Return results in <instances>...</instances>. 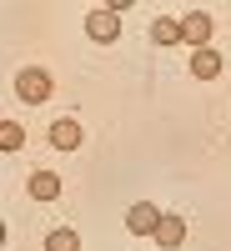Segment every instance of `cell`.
Returning a JSON list of instances; mask_svg holds the SVG:
<instances>
[{
  "label": "cell",
  "instance_id": "6da1fadb",
  "mask_svg": "<svg viewBox=\"0 0 231 251\" xmlns=\"http://www.w3.org/2000/svg\"><path fill=\"white\" fill-rule=\"evenodd\" d=\"M15 91H20V100H30V106H40V100H51V71H40V66L20 71Z\"/></svg>",
  "mask_w": 231,
  "mask_h": 251
},
{
  "label": "cell",
  "instance_id": "7a4b0ae2",
  "mask_svg": "<svg viewBox=\"0 0 231 251\" xmlns=\"http://www.w3.org/2000/svg\"><path fill=\"white\" fill-rule=\"evenodd\" d=\"M161 216H166V211H156L151 201H136L131 211H126V226H131L136 236H156V226H161Z\"/></svg>",
  "mask_w": 231,
  "mask_h": 251
},
{
  "label": "cell",
  "instance_id": "3957f363",
  "mask_svg": "<svg viewBox=\"0 0 231 251\" xmlns=\"http://www.w3.org/2000/svg\"><path fill=\"white\" fill-rule=\"evenodd\" d=\"M80 141H86V131H80L76 116H60V121L51 126V146H55V151H76Z\"/></svg>",
  "mask_w": 231,
  "mask_h": 251
},
{
  "label": "cell",
  "instance_id": "277c9868",
  "mask_svg": "<svg viewBox=\"0 0 231 251\" xmlns=\"http://www.w3.org/2000/svg\"><path fill=\"white\" fill-rule=\"evenodd\" d=\"M86 35L91 40H116L121 35V15L116 10H91L86 15Z\"/></svg>",
  "mask_w": 231,
  "mask_h": 251
},
{
  "label": "cell",
  "instance_id": "5b68a950",
  "mask_svg": "<svg viewBox=\"0 0 231 251\" xmlns=\"http://www.w3.org/2000/svg\"><path fill=\"white\" fill-rule=\"evenodd\" d=\"M181 40H191V46L201 50L206 40H211V15H201V10H191V15L181 20Z\"/></svg>",
  "mask_w": 231,
  "mask_h": 251
},
{
  "label": "cell",
  "instance_id": "8992f818",
  "mask_svg": "<svg viewBox=\"0 0 231 251\" xmlns=\"http://www.w3.org/2000/svg\"><path fill=\"white\" fill-rule=\"evenodd\" d=\"M156 241H161L166 251H176V246L186 241V221H181V216H161V226H156Z\"/></svg>",
  "mask_w": 231,
  "mask_h": 251
},
{
  "label": "cell",
  "instance_id": "52a82bcc",
  "mask_svg": "<svg viewBox=\"0 0 231 251\" xmlns=\"http://www.w3.org/2000/svg\"><path fill=\"white\" fill-rule=\"evenodd\" d=\"M30 196L35 201H55L60 196V176L55 171H30Z\"/></svg>",
  "mask_w": 231,
  "mask_h": 251
},
{
  "label": "cell",
  "instance_id": "ba28073f",
  "mask_svg": "<svg viewBox=\"0 0 231 251\" xmlns=\"http://www.w3.org/2000/svg\"><path fill=\"white\" fill-rule=\"evenodd\" d=\"M191 71H196V80L221 75V55H216V50H196V55H191Z\"/></svg>",
  "mask_w": 231,
  "mask_h": 251
},
{
  "label": "cell",
  "instance_id": "9c48e42d",
  "mask_svg": "<svg viewBox=\"0 0 231 251\" xmlns=\"http://www.w3.org/2000/svg\"><path fill=\"white\" fill-rule=\"evenodd\" d=\"M151 40H156V46H176V40H181V20H156Z\"/></svg>",
  "mask_w": 231,
  "mask_h": 251
},
{
  "label": "cell",
  "instance_id": "30bf717a",
  "mask_svg": "<svg viewBox=\"0 0 231 251\" xmlns=\"http://www.w3.org/2000/svg\"><path fill=\"white\" fill-rule=\"evenodd\" d=\"M20 146H26V126L5 121V126H0V151H20Z\"/></svg>",
  "mask_w": 231,
  "mask_h": 251
},
{
  "label": "cell",
  "instance_id": "8fae6325",
  "mask_svg": "<svg viewBox=\"0 0 231 251\" xmlns=\"http://www.w3.org/2000/svg\"><path fill=\"white\" fill-rule=\"evenodd\" d=\"M46 251H80V236L60 226V231H51V236H46Z\"/></svg>",
  "mask_w": 231,
  "mask_h": 251
}]
</instances>
